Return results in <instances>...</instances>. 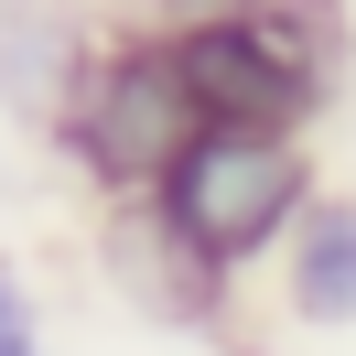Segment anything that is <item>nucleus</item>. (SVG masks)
<instances>
[{"instance_id":"7ed1b4c3","label":"nucleus","mask_w":356,"mask_h":356,"mask_svg":"<svg viewBox=\"0 0 356 356\" xmlns=\"http://www.w3.org/2000/svg\"><path fill=\"white\" fill-rule=\"evenodd\" d=\"M76 76H87V33L65 11H11L0 22V97H22L33 119H65Z\"/></svg>"},{"instance_id":"423d86ee","label":"nucleus","mask_w":356,"mask_h":356,"mask_svg":"<svg viewBox=\"0 0 356 356\" xmlns=\"http://www.w3.org/2000/svg\"><path fill=\"white\" fill-rule=\"evenodd\" d=\"M162 11H173V22H184V11H216V0H162Z\"/></svg>"},{"instance_id":"f03ea898","label":"nucleus","mask_w":356,"mask_h":356,"mask_svg":"<svg viewBox=\"0 0 356 356\" xmlns=\"http://www.w3.org/2000/svg\"><path fill=\"white\" fill-rule=\"evenodd\" d=\"M195 130H205V108H195V87H184V65H173V33H140V44L87 54V76H76V97H65V152L87 162V184L140 195V205H152V184L184 162Z\"/></svg>"},{"instance_id":"20e7f679","label":"nucleus","mask_w":356,"mask_h":356,"mask_svg":"<svg viewBox=\"0 0 356 356\" xmlns=\"http://www.w3.org/2000/svg\"><path fill=\"white\" fill-rule=\"evenodd\" d=\"M281 291L302 324H356V205H302Z\"/></svg>"},{"instance_id":"f257e3e1","label":"nucleus","mask_w":356,"mask_h":356,"mask_svg":"<svg viewBox=\"0 0 356 356\" xmlns=\"http://www.w3.org/2000/svg\"><path fill=\"white\" fill-rule=\"evenodd\" d=\"M313 205V162L291 130H238V119H205L184 140V162L152 184V216L173 227V248L205 270V281H238L270 238H291Z\"/></svg>"},{"instance_id":"39448f33","label":"nucleus","mask_w":356,"mask_h":356,"mask_svg":"<svg viewBox=\"0 0 356 356\" xmlns=\"http://www.w3.org/2000/svg\"><path fill=\"white\" fill-rule=\"evenodd\" d=\"M0 356H44L33 346V302L11 291V270H0Z\"/></svg>"}]
</instances>
